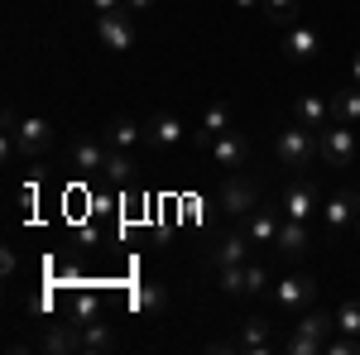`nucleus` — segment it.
I'll return each instance as SVG.
<instances>
[{
	"label": "nucleus",
	"mask_w": 360,
	"mask_h": 355,
	"mask_svg": "<svg viewBox=\"0 0 360 355\" xmlns=\"http://www.w3.org/2000/svg\"><path fill=\"white\" fill-rule=\"evenodd\" d=\"M245 264H250V259H245ZM245 264H221V293H231V298L245 293Z\"/></svg>",
	"instance_id": "cd10ccee"
},
{
	"label": "nucleus",
	"mask_w": 360,
	"mask_h": 355,
	"mask_svg": "<svg viewBox=\"0 0 360 355\" xmlns=\"http://www.w3.org/2000/svg\"><path fill=\"white\" fill-rule=\"evenodd\" d=\"M356 135H360V125H356Z\"/></svg>",
	"instance_id": "e433bc0d"
},
{
	"label": "nucleus",
	"mask_w": 360,
	"mask_h": 355,
	"mask_svg": "<svg viewBox=\"0 0 360 355\" xmlns=\"http://www.w3.org/2000/svg\"><path fill=\"white\" fill-rule=\"evenodd\" d=\"M226 130H231V106H226V101H212V106L202 110V120H197L193 139H197V144H212V139L226 135Z\"/></svg>",
	"instance_id": "dca6fc26"
},
{
	"label": "nucleus",
	"mask_w": 360,
	"mask_h": 355,
	"mask_svg": "<svg viewBox=\"0 0 360 355\" xmlns=\"http://www.w3.org/2000/svg\"><path fill=\"white\" fill-rule=\"evenodd\" d=\"M96 39H101L111 53H130V49H135V15H130V10L96 15Z\"/></svg>",
	"instance_id": "39448f33"
},
{
	"label": "nucleus",
	"mask_w": 360,
	"mask_h": 355,
	"mask_svg": "<svg viewBox=\"0 0 360 355\" xmlns=\"http://www.w3.org/2000/svg\"><path fill=\"white\" fill-rule=\"evenodd\" d=\"M269 288V269L264 264H245V293H264Z\"/></svg>",
	"instance_id": "c756f323"
},
{
	"label": "nucleus",
	"mask_w": 360,
	"mask_h": 355,
	"mask_svg": "<svg viewBox=\"0 0 360 355\" xmlns=\"http://www.w3.org/2000/svg\"><path fill=\"white\" fill-rule=\"evenodd\" d=\"M250 245H255V240H250L245 231H231V235H221V240H217V254H212V259H217V264H245V259H250Z\"/></svg>",
	"instance_id": "412c9836"
},
{
	"label": "nucleus",
	"mask_w": 360,
	"mask_h": 355,
	"mask_svg": "<svg viewBox=\"0 0 360 355\" xmlns=\"http://www.w3.org/2000/svg\"><path fill=\"white\" fill-rule=\"evenodd\" d=\"M259 15H264L269 25L288 29V25H298V0H264V5H259Z\"/></svg>",
	"instance_id": "b1692460"
},
{
	"label": "nucleus",
	"mask_w": 360,
	"mask_h": 355,
	"mask_svg": "<svg viewBox=\"0 0 360 355\" xmlns=\"http://www.w3.org/2000/svg\"><path fill=\"white\" fill-rule=\"evenodd\" d=\"M106 144L111 149H139L144 144V125L130 120V115H115L111 125H106Z\"/></svg>",
	"instance_id": "aec40b11"
},
{
	"label": "nucleus",
	"mask_w": 360,
	"mask_h": 355,
	"mask_svg": "<svg viewBox=\"0 0 360 355\" xmlns=\"http://www.w3.org/2000/svg\"><path fill=\"white\" fill-rule=\"evenodd\" d=\"M356 154H360V135L356 125H341L332 120L327 130H317V159L332 168H356Z\"/></svg>",
	"instance_id": "f03ea898"
},
{
	"label": "nucleus",
	"mask_w": 360,
	"mask_h": 355,
	"mask_svg": "<svg viewBox=\"0 0 360 355\" xmlns=\"http://www.w3.org/2000/svg\"><path fill=\"white\" fill-rule=\"evenodd\" d=\"M283 217H293V221H312V217H322V197H317V188L307 183V178H298V183H288V192H283Z\"/></svg>",
	"instance_id": "0eeeda50"
},
{
	"label": "nucleus",
	"mask_w": 360,
	"mask_h": 355,
	"mask_svg": "<svg viewBox=\"0 0 360 355\" xmlns=\"http://www.w3.org/2000/svg\"><path fill=\"white\" fill-rule=\"evenodd\" d=\"M278 226H283V207H264V202H259V207L245 217V235L255 240V245H274Z\"/></svg>",
	"instance_id": "9d476101"
},
{
	"label": "nucleus",
	"mask_w": 360,
	"mask_h": 355,
	"mask_svg": "<svg viewBox=\"0 0 360 355\" xmlns=\"http://www.w3.org/2000/svg\"><path fill=\"white\" fill-rule=\"evenodd\" d=\"M332 331H336V312H303V322L283 341V351L288 355H317V351H327V336Z\"/></svg>",
	"instance_id": "7ed1b4c3"
},
{
	"label": "nucleus",
	"mask_w": 360,
	"mask_h": 355,
	"mask_svg": "<svg viewBox=\"0 0 360 355\" xmlns=\"http://www.w3.org/2000/svg\"><path fill=\"white\" fill-rule=\"evenodd\" d=\"M106 154H111V144L106 139H77L72 144V168H82V173H101V164H106Z\"/></svg>",
	"instance_id": "a211bd4d"
},
{
	"label": "nucleus",
	"mask_w": 360,
	"mask_h": 355,
	"mask_svg": "<svg viewBox=\"0 0 360 355\" xmlns=\"http://www.w3.org/2000/svg\"><path fill=\"white\" fill-rule=\"evenodd\" d=\"M317 49H322V39H317V29H312V25L298 20V25L283 29V58H288V63H312Z\"/></svg>",
	"instance_id": "6e6552de"
},
{
	"label": "nucleus",
	"mask_w": 360,
	"mask_h": 355,
	"mask_svg": "<svg viewBox=\"0 0 360 355\" xmlns=\"http://www.w3.org/2000/svg\"><path fill=\"white\" fill-rule=\"evenodd\" d=\"M293 120L307 125V130H327V125H332V101H322L317 91H303V96L293 101Z\"/></svg>",
	"instance_id": "4468645a"
},
{
	"label": "nucleus",
	"mask_w": 360,
	"mask_h": 355,
	"mask_svg": "<svg viewBox=\"0 0 360 355\" xmlns=\"http://www.w3.org/2000/svg\"><path fill=\"white\" fill-rule=\"evenodd\" d=\"M96 178H101L106 188H130V183H135V159H130V149H111Z\"/></svg>",
	"instance_id": "2eb2a0df"
},
{
	"label": "nucleus",
	"mask_w": 360,
	"mask_h": 355,
	"mask_svg": "<svg viewBox=\"0 0 360 355\" xmlns=\"http://www.w3.org/2000/svg\"><path fill=\"white\" fill-rule=\"evenodd\" d=\"M125 10H130V15H149V10H154V0H125Z\"/></svg>",
	"instance_id": "473e14b6"
},
{
	"label": "nucleus",
	"mask_w": 360,
	"mask_h": 355,
	"mask_svg": "<svg viewBox=\"0 0 360 355\" xmlns=\"http://www.w3.org/2000/svg\"><path fill=\"white\" fill-rule=\"evenodd\" d=\"M115 336L106 322H91V327H82V351H111Z\"/></svg>",
	"instance_id": "a878e982"
},
{
	"label": "nucleus",
	"mask_w": 360,
	"mask_h": 355,
	"mask_svg": "<svg viewBox=\"0 0 360 355\" xmlns=\"http://www.w3.org/2000/svg\"><path fill=\"white\" fill-rule=\"evenodd\" d=\"M53 144V125L44 120V115H15V110H5V154H44Z\"/></svg>",
	"instance_id": "f257e3e1"
},
{
	"label": "nucleus",
	"mask_w": 360,
	"mask_h": 355,
	"mask_svg": "<svg viewBox=\"0 0 360 355\" xmlns=\"http://www.w3.org/2000/svg\"><path fill=\"white\" fill-rule=\"evenodd\" d=\"M332 120H341V125H360V86H356V82L346 86V91H336Z\"/></svg>",
	"instance_id": "5701e85b"
},
{
	"label": "nucleus",
	"mask_w": 360,
	"mask_h": 355,
	"mask_svg": "<svg viewBox=\"0 0 360 355\" xmlns=\"http://www.w3.org/2000/svg\"><path fill=\"white\" fill-rule=\"evenodd\" d=\"M274 159L278 168H307L317 159V130H307V125H288V130H278L274 135Z\"/></svg>",
	"instance_id": "20e7f679"
},
{
	"label": "nucleus",
	"mask_w": 360,
	"mask_h": 355,
	"mask_svg": "<svg viewBox=\"0 0 360 355\" xmlns=\"http://www.w3.org/2000/svg\"><path fill=\"white\" fill-rule=\"evenodd\" d=\"M68 322H72V327L101 322V298H96V293H77V298L68 302Z\"/></svg>",
	"instance_id": "4be33fe9"
},
{
	"label": "nucleus",
	"mask_w": 360,
	"mask_h": 355,
	"mask_svg": "<svg viewBox=\"0 0 360 355\" xmlns=\"http://www.w3.org/2000/svg\"><path fill=\"white\" fill-rule=\"evenodd\" d=\"M327 351H332V355H356L360 351V336H351V331H332V336H327Z\"/></svg>",
	"instance_id": "c85d7f7f"
},
{
	"label": "nucleus",
	"mask_w": 360,
	"mask_h": 355,
	"mask_svg": "<svg viewBox=\"0 0 360 355\" xmlns=\"http://www.w3.org/2000/svg\"><path fill=\"white\" fill-rule=\"evenodd\" d=\"M207 149H212L217 168H245V159H250V139L240 135V130H226V135H217Z\"/></svg>",
	"instance_id": "f8f14e48"
},
{
	"label": "nucleus",
	"mask_w": 360,
	"mask_h": 355,
	"mask_svg": "<svg viewBox=\"0 0 360 355\" xmlns=\"http://www.w3.org/2000/svg\"><path fill=\"white\" fill-rule=\"evenodd\" d=\"M356 217H360V202H356V192L346 197V192H336V197H327L322 202V221H327V231H351L356 226Z\"/></svg>",
	"instance_id": "ddd939ff"
},
{
	"label": "nucleus",
	"mask_w": 360,
	"mask_h": 355,
	"mask_svg": "<svg viewBox=\"0 0 360 355\" xmlns=\"http://www.w3.org/2000/svg\"><path fill=\"white\" fill-rule=\"evenodd\" d=\"M144 144L149 149H159V154H168V149H178L183 144V120L178 115H154V120H144Z\"/></svg>",
	"instance_id": "1a4fd4ad"
},
{
	"label": "nucleus",
	"mask_w": 360,
	"mask_h": 355,
	"mask_svg": "<svg viewBox=\"0 0 360 355\" xmlns=\"http://www.w3.org/2000/svg\"><path fill=\"white\" fill-rule=\"evenodd\" d=\"M259 207V188L250 183V178H231V183H221V212H231V217H250Z\"/></svg>",
	"instance_id": "9b49d317"
},
{
	"label": "nucleus",
	"mask_w": 360,
	"mask_h": 355,
	"mask_svg": "<svg viewBox=\"0 0 360 355\" xmlns=\"http://www.w3.org/2000/svg\"><path fill=\"white\" fill-rule=\"evenodd\" d=\"M39 346L53 355H68V351H82V327H72V322H58V327H49L44 336H39Z\"/></svg>",
	"instance_id": "6ab92c4d"
},
{
	"label": "nucleus",
	"mask_w": 360,
	"mask_h": 355,
	"mask_svg": "<svg viewBox=\"0 0 360 355\" xmlns=\"http://www.w3.org/2000/svg\"><path fill=\"white\" fill-rule=\"evenodd\" d=\"M278 254H307L312 250V231H307V221H293L283 217V226H278Z\"/></svg>",
	"instance_id": "f3484780"
},
{
	"label": "nucleus",
	"mask_w": 360,
	"mask_h": 355,
	"mask_svg": "<svg viewBox=\"0 0 360 355\" xmlns=\"http://www.w3.org/2000/svg\"><path fill=\"white\" fill-rule=\"evenodd\" d=\"M356 202H360V183H356Z\"/></svg>",
	"instance_id": "c9c22d12"
},
{
	"label": "nucleus",
	"mask_w": 360,
	"mask_h": 355,
	"mask_svg": "<svg viewBox=\"0 0 360 355\" xmlns=\"http://www.w3.org/2000/svg\"><path fill=\"white\" fill-rule=\"evenodd\" d=\"M351 82H356V86H360V53H356V58H351Z\"/></svg>",
	"instance_id": "72a5a7b5"
},
{
	"label": "nucleus",
	"mask_w": 360,
	"mask_h": 355,
	"mask_svg": "<svg viewBox=\"0 0 360 355\" xmlns=\"http://www.w3.org/2000/svg\"><path fill=\"white\" fill-rule=\"evenodd\" d=\"M312 298H317V278H307V273H288V278H278V283H274V307H278V312L312 307Z\"/></svg>",
	"instance_id": "423d86ee"
},
{
	"label": "nucleus",
	"mask_w": 360,
	"mask_h": 355,
	"mask_svg": "<svg viewBox=\"0 0 360 355\" xmlns=\"http://www.w3.org/2000/svg\"><path fill=\"white\" fill-rule=\"evenodd\" d=\"M264 0H236V10H259Z\"/></svg>",
	"instance_id": "f704fd0d"
},
{
	"label": "nucleus",
	"mask_w": 360,
	"mask_h": 355,
	"mask_svg": "<svg viewBox=\"0 0 360 355\" xmlns=\"http://www.w3.org/2000/svg\"><path fill=\"white\" fill-rule=\"evenodd\" d=\"M240 346H245V351H269V327H264V317H245V322H240Z\"/></svg>",
	"instance_id": "393cba45"
},
{
	"label": "nucleus",
	"mask_w": 360,
	"mask_h": 355,
	"mask_svg": "<svg viewBox=\"0 0 360 355\" xmlns=\"http://www.w3.org/2000/svg\"><path fill=\"white\" fill-rule=\"evenodd\" d=\"M135 302L144 307V312H159V307H164V288H159V283H144Z\"/></svg>",
	"instance_id": "7c9ffc66"
},
{
	"label": "nucleus",
	"mask_w": 360,
	"mask_h": 355,
	"mask_svg": "<svg viewBox=\"0 0 360 355\" xmlns=\"http://www.w3.org/2000/svg\"><path fill=\"white\" fill-rule=\"evenodd\" d=\"M96 15H111V10H125V0H91Z\"/></svg>",
	"instance_id": "2f4dec72"
},
{
	"label": "nucleus",
	"mask_w": 360,
	"mask_h": 355,
	"mask_svg": "<svg viewBox=\"0 0 360 355\" xmlns=\"http://www.w3.org/2000/svg\"><path fill=\"white\" fill-rule=\"evenodd\" d=\"M336 331H351V336H360V298H346L341 307H336Z\"/></svg>",
	"instance_id": "bb28decb"
}]
</instances>
